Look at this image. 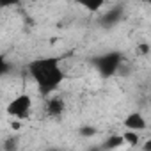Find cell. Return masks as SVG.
Instances as JSON below:
<instances>
[{
  "label": "cell",
  "mask_w": 151,
  "mask_h": 151,
  "mask_svg": "<svg viewBox=\"0 0 151 151\" xmlns=\"http://www.w3.org/2000/svg\"><path fill=\"white\" fill-rule=\"evenodd\" d=\"M142 151H151V137L142 144Z\"/></svg>",
  "instance_id": "8fae6325"
},
{
  "label": "cell",
  "mask_w": 151,
  "mask_h": 151,
  "mask_svg": "<svg viewBox=\"0 0 151 151\" xmlns=\"http://www.w3.org/2000/svg\"><path fill=\"white\" fill-rule=\"evenodd\" d=\"M80 133H82V135H94V133H96V130H93L91 126H87V128H82V130H80Z\"/></svg>",
  "instance_id": "30bf717a"
},
{
  "label": "cell",
  "mask_w": 151,
  "mask_h": 151,
  "mask_svg": "<svg viewBox=\"0 0 151 151\" xmlns=\"http://www.w3.org/2000/svg\"><path fill=\"white\" fill-rule=\"evenodd\" d=\"M123 137H124V142H126L128 146H137V144H139V133H137V132L126 130V132L123 133Z\"/></svg>",
  "instance_id": "52a82bcc"
},
{
  "label": "cell",
  "mask_w": 151,
  "mask_h": 151,
  "mask_svg": "<svg viewBox=\"0 0 151 151\" xmlns=\"http://www.w3.org/2000/svg\"><path fill=\"white\" fill-rule=\"evenodd\" d=\"M29 75L45 96H53L57 87L66 78L64 69L60 68V62L57 57H39L30 60Z\"/></svg>",
  "instance_id": "6da1fadb"
},
{
  "label": "cell",
  "mask_w": 151,
  "mask_h": 151,
  "mask_svg": "<svg viewBox=\"0 0 151 151\" xmlns=\"http://www.w3.org/2000/svg\"><path fill=\"white\" fill-rule=\"evenodd\" d=\"M149 52H151V46H149L147 43H139L137 48H135V53H137L139 57H146Z\"/></svg>",
  "instance_id": "ba28073f"
},
{
  "label": "cell",
  "mask_w": 151,
  "mask_h": 151,
  "mask_svg": "<svg viewBox=\"0 0 151 151\" xmlns=\"http://www.w3.org/2000/svg\"><path fill=\"white\" fill-rule=\"evenodd\" d=\"M147 126V123H146V119H144V116L140 114V112H132V114H128L126 116V119H124V128L126 130H130V132H142L144 128Z\"/></svg>",
  "instance_id": "5b68a950"
},
{
  "label": "cell",
  "mask_w": 151,
  "mask_h": 151,
  "mask_svg": "<svg viewBox=\"0 0 151 151\" xmlns=\"http://www.w3.org/2000/svg\"><path fill=\"white\" fill-rule=\"evenodd\" d=\"M6 112L14 117V121H22V119H27L32 112V98L30 94L27 93H22V94H16L6 107Z\"/></svg>",
  "instance_id": "7a4b0ae2"
},
{
  "label": "cell",
  "mask_w": 151,
  "mask_h": 151,
  "mask_svg": "<svg viewBox=\"0 0 151 151\" xmlns=\"http://www.w3.org/2000/svg\"><path fill=\"white\" fill-rule=\"evenodd\" d=\"M64 110H66V101L62 96H57V94L48 96V100H46V114L48 116L60 117L64 114Z\"/></svg>",
  "instance_id": "277c9868"
},
{
  "label": "cell",
  "mask_w": 151,
  "mask_h": 151,
  "mask_svg": "<svg viewBox=\"0 0 151 151\" xmlns=\"http://www.w3.org/2000/svg\"><path fill=\"white\" fill-rule=\"evenodd\" d=\"M101 2H96V4H86V9H89V11H98V9H101Z\"/></svg>",
  "instance_id": "9c48e42d"
},
{
  "label": "cell",
  "mask_w": 151,
  "mask_h": 151,
  "mask_svg": "<svg viewBox=\"0 0 151 151\" xmlns=\"http://www.w3.org/2000/svg\"><path fill=\"white\" fill-rule=\"evenodd\" d=\"M126 142H124V137L123 135H114V137H110L105 144H103V147L105 149H117V147H121V146H124Z\"/></svg>",
  "instance_id": "8992f818"
},
{
  "label": "cell",
  "mask_w": 151,
  "mask_h": 151,
  "mask_svg": "<svg viewBox=\"0 0 151 151\" xmlns=\"http://www.w3.org/2000/svg\"><path fill=\"white\" fill-rule=\"evenodd\" d=\"M121 62H123V57H121V53H117V52H110V53L100 55V57L94 60L96 69L100 71V75H101V77H105V78H107V77H112V75L119 69Z\"/></svg>",
  "instance_id": "3957f363"
}]
</instances>
